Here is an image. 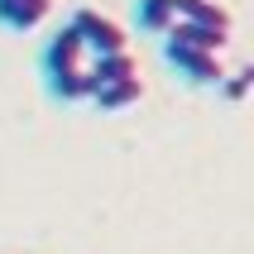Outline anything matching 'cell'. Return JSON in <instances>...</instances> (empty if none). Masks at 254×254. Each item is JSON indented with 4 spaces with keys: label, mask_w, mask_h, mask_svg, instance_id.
<instances>
[{
    "label": "cell",
    "mask_w": 254,
    "mask_h": 254,
    "mask_svg": "<svg viewBox=\"0 0 254 254\" xmlns=\"http://www.w3.org/2000/svg\"><path fill=\"white\" fill-rule=\"evenodd\" d=\"M91 106L101 115H120L129 106L144 101V77H139V63L134 53H111V58H96V82H91Z\"/></svg>",
    "instance_id": "cell-3"
},
{
    "label": "cell",
    "mask_w": 254,
    "mask_h": 254,
    "mask_svg": "<svg viewBox=\"0 0 254 254\" xmlns=\"http://www.w3.org/2000/svg\"><path fill=\"white\" fill-rule=\"evenodd\" d=\"M53 14V0H0V29L5 34H34Z\"/></svg>",
    "instance_id": "cell-5"
},
{
    "label": "cell",
    "mask_w": 254,
    "mask_h": 254,
    "mask_svg": "<svg viewBox=\"0 0 254 254\" xmlns=\"http://www.w3.org/2000/svg\"><path fill=\"white\" fill-rule=\"evenodd\" d=\"M178 19L183 24H201V29H221V34L235 29V14L226 5H216V0H178Z\"/></svg>",
    "instance_id": "cell-7"
},
{
    "label": "cell",
    "mask_w": 254,
    "mask_h": 254,
    "mask_svg": "<svg viewBox=\"0 0 254 254\" xmlns=\"http://www.w3.org/2000/svg\"><path fill=\"white\" fill-rule=\"evenodd\" d=\"M39 77H43V91L63 106H82L91 96V82H96V53L82 43V34L72 24H63L53 39L43 43L39 53Z\"/></svg>",
    "instance_id": "cell-2"
},
{
    "label": "cell",
    "mask_w": 254,
    "mask_h": 254,
    "mask_svg": "<svg viewBox=\"0 0 254 254\" xmlns=\"http://www.w3.org/2000/svg\"><path fill=\"white\" fill-rule=\"evenodd\" d=\"M67 24L82 34V43H86V48H91L96 58L129 53V34H125V24H120V19H111V14H101V10H91V5L72 10V19H67Z\"/></svg>",
    "instance_id": "cell-4"
},
{
    "label": "cell",
    "mask_w": 254,
    "mask_h": 254,
    "mask_svg": "<svg viewBox=\"0 0 254 254\" xmlns=\"http://www.w3.org/2000/svg\"><path fill=\"white\" fill-rule=\"evenodd\" d=\"M250 77H254L250 67H235V72H226V77H221V86H216V91H221L226 101H245V91H250Z\"/></svg>",
    "instance_id": "cell-8"
},
{
    "label": "cell",
    "mask_w": 254,
    "mask_h": 254,
    "mask_svg": "<svg viewBox=\"0 0 254 254\" xmlns=\"http://www.w3.org/2000/svg\"><path fill=\"white\" fill-rule=\"evenodd\" d=\"M129 10H134V29L149 39H163L178 24V0H134Z\"/></svg>",
    "instance_id": "cell-6"
},
{
    "label": "cell",
    "mask_w": 254,
    "mask_h": 254,
    "mask_svg": "<svg viewBox=\"0 0 254 254\" xmlns=\"http://www.w3.org/2000/svg\"><path fill=\"white\" fill-rule=\"evenodd\" d=\"M163 48V63H168L187 86H201V91H216L221 77H226V48H230V34L221 29H201V24H178L158 39Z\"/></svg>",
    "instance_id": "cell-1"
}]
</instances>
